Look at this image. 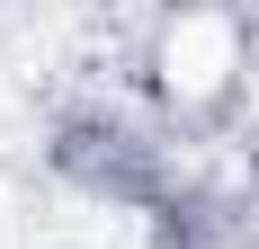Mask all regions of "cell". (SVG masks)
<instances>
[{
  "instance_id": "obj_1",
  "label": "cell",
  "mask_w": 259,
  "mask_h": 249,
  "mask_svg": "<svg viewBox=\"0 0 259 249\" xmlns=\"http://www.w3.org/2000/svg\"><path fill=\"white\" fill-rule=\"evenodd\" d=\"M54 169L80 178L90 196H116V205H152L170 196V178H161V151L143 143V125L116 116V107H72V116L54 125Z\"/></svg>"
}]
</instances>
